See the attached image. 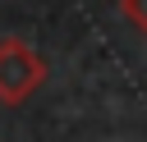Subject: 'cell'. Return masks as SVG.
Segmentation results:
<instances>
[{
  "label": "cell",
  "mask_w": 147,
  "mask_h": 142,
  "mask_svg": "<svg viewBox=\"0 0 147 142\" xmlns=\"http://www.w3.org/2000/svg\"><path fill=\"white\" fill-rule=\"evenodd\" d=\"M41 82H46V60L32 46H23L18 37H5L0 41V101L23 105Z\"/></svg>",
  "instance_id": "obj_1"
},
{
  "label": "cell",
  "mask_w": 147,
  "mask_h": 142,
  "mask_svg": "<svg viewBox=\"0 0 147 142\" xmlns=\"http://www.w3.org/2000/svg\"><path fill=\"white\" fill-rule=\"evenodd\" d=\"M119 14H124V18L147 37V0H119Z\"/></svg>",
  "instance_id": "obj_2"
}]
</instances>
